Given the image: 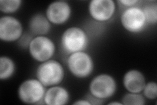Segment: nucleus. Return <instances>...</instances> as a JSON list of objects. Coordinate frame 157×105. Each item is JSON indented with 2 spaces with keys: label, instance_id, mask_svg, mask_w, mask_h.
Instances as JSON below:
<instances>
[{
  "label": "nucleus",
  "instance_id": "obj_16",
  "mask_svg": "<svg viewBox=\"0 0 157 105\" xmlns=\"http://www.w3.org/2000/svg\"><path fill=\"white\" fill-rule=\"evenodd\" d=\"M147 24L156 25L157 23V3L149 2L141 7Z\"/></svg>",
  "mask_w": 157,
  "mask_h": 105
},
{
  "label": "nucleus",
  "instance_id": "obj_5",
  "mask_svg": "<svg viewBox=\"0 0 157 105\" xmlns=\"http://www.w3.org/2000/svg\"><path fill=\"white\" fill-rule=\"evenodd\" d=\"M88 89L91 95L105 101L115 95L117 90V83L111 75L102 73L92 79Z\"/></svg>",
  "mask_w": 157,
  "mask_h": 105
},
{
  "label": "nucleus",
  "instance_id": "obj_7",
  "mask_svg": "<svg viewBox=\"0 0 157 105\" xmlns=\"http://www.w3.org/2000/svg\"><path fill=\"white\" fill-rule=\"evenodd\" d=\"M120 19L122 26L131 34L141 33L148 25L143 10L138 6L126 8L122 11Z\"/></svg>",
  "mask_w": 157,
  "mask_h": 105
},
{
  "label": "nucleus",
  "instance_id": "obj_2",
  "mask_svg": "<svg viewBox=\"0 0 157 105\" xmlns=\"http://www.w3.org/2000/svg\"><path fill=\"white\" fill-rule=\"evenodd\" d=\"M36 76L46 87L60 85L65 77V70L60 62L51 59L39 64Z\"/></svg>",
  "mask_w": 157,
  "mask_h": 105
},
{
  "label": "nucleus",
  "instance_id": "obj_3",
  "mask_svg": "<svg viewBox=\"0 0 157 105\" xmlns=\"http://www.w3.org/2000/svg\"><path fill=\"white\" fill-rule=\"evenodd\" d=\"M47 87L37 78H29L19 85L17 90L18 99L27 104H45L43 98Z\"/></svg>",
  "mask_w": 157,
  "mask_h": 105
},
{
  "label": "nucleus",
  "instance_id": "obj_18",
  "mask_svg": "<svg viewBox=\"0 0 157 105\" xmlns=\"http://www.w3.org/2000/svg\"><path fill=\"white\" fill-rule=\"evenodd\" d=\"M141 93L146 99L155 100L157 98L156 82L153 81L147 82Z\"/></svg>",
  "mask_w": 157,
  "mask_h": 105
},
{
  "label": "nucleus",
  "instance_id": "obj_10",
  "mask_svg": "<svg viewBox=\"0 0 157 105\" xmlns=\"http://www.w3.org/2000/svg\"><path fill=\"white\" fill-rule=\"evenodd\" d=\"M45 14L52 25H62L70 19L72 8L70 3L59 0L48 5Z\"/></svg>",
  "mask_w": 157,
  "mask_h": 105
},
{
  "label": "nucleus",
  "instance_id": "obj_20",
  "mask_svg": "<svg viewBox=\"0 0 157 105\" xmlns=\"http://www.w3.org/2000/svg\"><path fill=\"white\" fill-rule=\"evenodd\" d=\"M116 3L119 4V6L125 7L126 9L137 6L140 3V1H139V0H119V1H117Z\"/></svg>",
  "mask_w": 157,
  "mask_h": 105
},
{
  "label": "nucleus",
  "instance_id": "obj_15",
  "mask_svg": "<svg viewBox=\"0 0 157 105\" xmlns=\"http://www.w3.org/2000/svg\"><path fill=\"white\" fill-rule=\"evenodd\" d=\"M22 0H0V11L9 15L17 13L22 6Z\"/></svg>",
  "mask_w": 157,
  "mask_h": 105
},
{
  "label": "nucleus",
  "instance_id": "obj_11",
  "mask_svg": "<svg viewBox=\"0 0 157 105\" xmlns=\"http://www.w3.org/2000/svg\"><path fill=\"white\" fill-rule=\"evenodd\" d=\"M146 83L144 74L137 69L128 71L122 78V85L126 91L129 93H141Z\"/></svg>",
  "mask_w": 157,
  "mask_h": 105
},
{
  "label": "nucleus",
  "instance_id": "obj_6",
  "mask_svg": "<svg viewBox=\"0 0 157 105\" xmlns=\"http://www.w3.org/2000/svg\"><path fill=\"white\" fill-rule=\"evenodd\" d=\"M29 55L38 63L48 61L55 55L56 44L47 36H33L28 48Z\"/></svg>",
  "mask_w": 157,
  "mask_h": 105
},
{
  "label": "nucleus",
  "instance_id": "obj_1",
  "mask_svg": "<svg viewBox=\"0 0 157 105\" xmlns=\"http://www.w3.org/2000/svg\"><path fill=\"white\" fill-rule=\"evenodd\" d=\"M89 36L84 29L79 26H71L66 29L60 38V46L67 55L78 51H85L89 45Z\"/></svg>",
  "mask_w": 157,
  "mask_h": 105
},
{
  "label": "nucleus",
  "instance_id": "obj_9",
  "mask_svg": "<svg viewBox=\"0 0 157 105\" xmlns=\"http://www.w3.org/2000/svg\"><path fill=\"white\" fill-rule=\"evenodd\" d=\"M23 34V25L17 17L5 15L0 18V39L2 42H18Z\"/></svg>",
  "mask_w": 157,
  "mask_h": 105
},
{
  "label": "nucleus",
  "instance_id": "obj_12",
  "mask_svg": "<svg viewBox=\"0 0 157 105\" xmlns=\"http://www.w3.org/2000/svg\"><path fill=\"white\" fill-rule=\"evenodd\" d=\"M70 100V93L66 87L57 85L47 89L43 102L47 105H66Z\"/></svg>",
  "mask_w": 157,
  "mask_h": 105
},
{
  "label": "nucleus",
  "instance_id": "obj_19",
  "mask_svg": "<svg viewBox=\"0 0 157 105\" xmlns=\"http://www.w3.org/2000/svg\"><path fill=\"white\" fill-rule=\"evenodd\" d=\"M33 36L30 33L25 34L24 33L22 36L21 38V39L18 41L19 46L22 49H27L29 47V45L30 43L32 38Z\"/></svg>",
  "mask_w": 157,
  "mask_h": 105
},
{
  "label": "nucleus",
  "instance_id": "obj_13",
  "mask_svg": "<svg viewBox=\"0 0 157 105\" xmlns=\"http://www.w3.org/2000/svg\"><path fill=\"white\" fill-rule=\"evenodd\" d=\"M51 28L52 24L45 14L36 13L29 20V32L33 36H47L51 30Z\"/></svg>",
  "mask_w": 157,
  "mask_h": 105
},
{
  "label": "nucleus",
  "instance_id": "obj_8",
  "mask_svg": "<svg viewBox=\"0 0 157 105\" xmlns=\"http://www.w3.org/2000/svg\"><path fill=\"white\" fill-rule=\"evenodd\" d=\"M88 11L94 21L105 22L115 16L117 3L113 0H92L88 3Z\"/></svg>",
  "mask_w": 157,
  "mask_h": 105
},
{
  "label": "nucleus",
  "instance_id": "obj_17",
  "mask_svg": "<svg viewBox=\"0 0 157 105\" xmlns=\"http://www.w3.org/2000/svg\"><path fill=\"white\" fill-rule=\"evenodd\" d=\"M122 105H145L146 99L141 93H135L127 92L121 99Z\"/></svg>",
  "mask_w": 157,
  "mask_h": 105
},
{
  "label": "nucleus",
  "instance_id": "obj_21",
  "mask_svg": "<svg viewBox=\"0 0 157 105\" xmlns=\"http://www.w3.org/2000/svg\"><path fill=\"white\" fill-rule=\"evenodd\" d=\"M73 105H91L90 103L88 101L85 99H78L73 103Z\"/></svg>",
  "mask_w": 157,
  "mask_h": 105
},
{
  "label": "nucleus",
  "instance_id": "obj_4",
  "mask_svg": "<svg viewBox=\"0 0 157 105\" xmlns=\"http://www.w3.org/2000/svg\"><path fill=\"white\" fill-rule=\"evenodd\" d=\"M67 67L73 76L78 79H85L93 73L95 65L92 57L85 51L67 55Z\"/></svg>",
  "mask_w": 157,
  "mask_h": 105
},
{
  "label": "nucleus",
  "instance_id": "obj_14",
  "mask_svg": "<svg viewBox=\"0 0 157 105\" xmlns=\"http://www.w3.org/2000/svg\"><path fill=\"white\" fill-rule=\"evenodd\" d=\"M15 72L16 64L12 58L6 55L0 57V80L11 79Z\"/></svg>",
  "mask_w": 157,
  "mask_h": 105
},
{
  "label": "nucleus",
  "instance_id": "obj_22",
  "mask_svg": "<svg viewBox=\"0 0 157 105\" xmlns=\"http://www.w3.org/2000/svg\"><path fill=\"white\" fill-rule=\"evenodd\" d=\"M122 105L121 102H117V101H113V102H110L108 103V105Z\"/></svg>",
  "mask_w": 157,
  "mask_h": 105
}]
</instances>
